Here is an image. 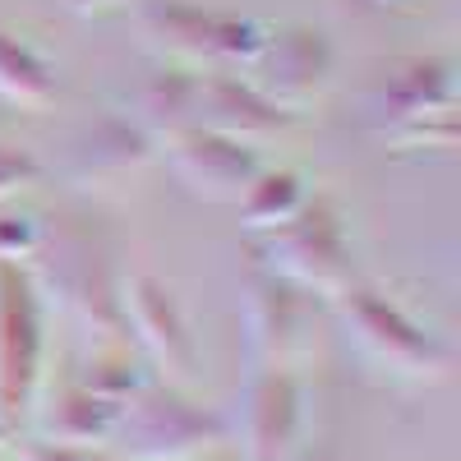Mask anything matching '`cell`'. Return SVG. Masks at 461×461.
Wrapping results in <instances>:
<instances>
[{
  "instance_id": "obj_1",
  "label": "cell",
  "mask_w": 461,
  "mask_h": 461,
  "mask_svg": "<svg viewBox=\"0 0 461 461\" xmlns=\"http://www.w3.org/2000/svg\"><path fill=\"white\" fill-rule=\"evenodd\" d=\"M32 258H37L32 282L56 295L74 332L88 341V360L111 351H134L125 310H121V277H115L106 249L93 236H84V230L42 236Z\"/></svg>"
},
{
  "instance_id": "obj_2",
  "label": "cell",
  "mask_w": 461,
  "mask_h": 461,
  "mask_svg": "<svg viewBox=\"0 0 461 461\" xmlns=\"http://www.w3.org/2000/svg\"><path fill=\"white\" fill-rule=\"evenodd\" d=\"M143 47L167 60L171 69H194V74H240L258 60L267 32L254 19L236 14H212L189 0H143L134 10Z\"/></svg>"
},
{
  "instance_id": "obj_3",
  "label": "cell",
  "mask_w": 461,
  "mask_h": 461,
  "mask_svg": "<svg viewBox=\"0 0 461 461\" xmlns=\"http://www.w3.org/2000/svg\"><path fill=\"white\" fill-rule=\"evenodd\" d=\"M217 443H226L221 415L194 406L171 383H139L115 411L102 447L115 461H194Z\"/></svg>"
},
{
  "instance_id": "obj_4",
  "label": "cell",
  "mask_w": 461,
  "mask_h": 461,
  "mask_svg": "<svg viewBox=\"0 0 461 461\" xmlns=\"http://www.w3.org/2000/svg\"><path fill=\"white\" fill-rule=\"evenodd\" d=\"M332 304L346 323L351 346L378 374L406 378V383H438L452 374V365H456L452 346H443L434 332H425L388 295H378L369 286H346Z\"/></svg>"
},
{
  "instance_id": "obj_5",
  "label": "cell",
  "mask_w": 461,
  "mask_h": 461,
  "mask_svg": "<svg viewBox=\"0 0 461 461\" xmlns=\"http://www.w3.org/2000/svg\"><path fill=\"white\" fill-rule=\"evenodd\" d=\"M254 258L263 273L323 300H337L346 286H356L351 245H346L341 217L328 199H304V208L291 221L263 230L254 240Z\"/></svg>"
},
{
  "instance_id": "obj_6",
  "label": "cell",
  "mask_w": 461,
  "mask_h": 461,
  "mask_svg": "<svg viewBox=\"0 0 461 461\" xmlns=\"http://www.w3.org/2000/svg\"><path fill=\"white\" fill-rule=\"evenodd\" d=\"M378 134L406 148L456 143V65L443 56L397 60L374 93Z\"/></svg>"
},
{
  "instance_id": "obj_7",
  "label": "cell",
  "mask_w": 461,
  "mask_h": 461,
  "mask_svg": "<svg viewBox=\"0 0 461 461\" xmlns=\"http://www.w3.org/2000/svg\"><path fill=\"white\" fill-rule=\"evenodd\" d=\"M47 360L42 286L23 263H0V425L14 429L32 415Z\"/></svg>"
},
{
  "instance_id": "obj_8",
  "label": "cell",
  "mask_w": 461,
  "mask_h": 461,
  "mask_svg": "<svg viewBox=\"0 0 461 461\" xmlns=\"http://www.w3.org/2000/svg\"><path fill=\"white\" fill-rule=\"evenodd\" d=\"M319 304L273 273H254L245 286V346L258 369H295L314 356Z\"/></svg>"
},
{
  "instance_id": "obj_9",
  "label": "cell",
  "mask_w": 461,
  "mask_h": 461,
  "mask_svg": "<svg viewBox=\"0 0 461 461\" xmlns=\"http://www.w3.org/2000/svg\"><path fill=\"white\" fill-rule=\"evenodd\" d=\"M152 162H158V143H152L134 121L106 115V121L88 125L84 134H74L60 171L79 194L111 199V194H125Z\"/></svg>"
},
{
  "instance_id": "obj_10",
  "label": "cell",
  "mask_w": 461,
  "mask_h": 461,
  "mask_svg": "<svg viewBox=\"0 0 461 461\" xmlns=\"http://www.w3.org/2000/svg\"><path fill=\"white\" fill-rule=\"evenodd\" d=\"M121 310H125V328L134 351L152 360V369L162 374V383L185 388L194 378V337L180 314L176 295L158 282V277H130L121 282Z\"/></svg>"
},
{
  "instance_id": "obj_11",
  "label": "cell",
  "mask_w": 461,
  "mask_h": 461,
  "mask_svg": "<svg viewBox=\"0 0 461 461\" xmlns=\"http://www.w3.org/2000/svg\"><path fill=\"white\" fill-rule=\"evenodd\" d=\"M240 74L267 102H277L282 111L300 115L310 102L323 97V88L332 79V47L319 28L295 23V28H282V32H267L258 60Z\"/></svg>"
},
{
  "instance_id": "obj_12",
  "label": "cell",
  "mask_w": 461,
  "mask_h": 461,
  "mask_svg": "<svg viewBox=\"0 0 461 461\" xmlns=\"http://www.w3.org/2000/svg\"><path fill=\"white\" fill-rule=\"evenodd\" d=\"M240 456L245 461H291L304 434V388L295 369H258L240 397Z\"/></svg>"
},
{
  "instance_id": "obj_13",
  "label": "cell",
  "mask_w": 461,
  "mask_h": 461,
  "mask_svg": "<svg viewBox=\"0 0 461 461\" xmlns=\"http://www.w3.org/2000/svg\"><path fill=\"white\" fill-rule=\"evenodd\" d=\"M176 180L203 203H240L254 176L263 171L258 148L230 143L212 130H185L162 143Z\"/></svg>"
},
{
  "instance_id": "obj_14",
  "label": "cell",
  "mask_w": 461,
  "mask_h": 461,
  "mask_svg": "<svg viewBox=\"0 0 461 461\" xmlns=\"http://www.w3.org/2000/svg\"><path fill=\"white\" fill-rule=\"evenodd\" d=\"M300 121L295 111H282L267 102L245 74H199V106H194V130H212L230 143L263 148L277 134H286Z\"/></svg>"
},
{
  "instance_id": "obj_15",
  "label": "cell",
  "mask_w": 461,
  "mask_h": 461,
  "mask_svg": "<svg viewBox=\"0 0 461 461\" xmlns=\"http://www.w3.org/2000/svg\"><path fill=\"white\" fill-rule=\"evenodd\" d=\"M194 106H199V74L194 69H162L139 88L134 125L152 143H167L185 130H194Z\"/></svg>"
},
{
  "instance_id": "obj_16",
  "label": "cell",
  "mask_w": 461,
  "mask_h": 461,
  "mask_svg": "<svg viewBox=\"0 0 461 461\" xmlns=\"http://www.w3.org/2000/svg\"><path fill=\"white\" fill-rule=\"evenodd\" d=\"M56 97V74L23 37L0 28V102L19 111H47Z\"/></svg>"
},
{
  "instance_id": "obj_17",
  "label": "cell",
  "mask_w": 461,
  "mask_h": 461,
  "mask_svg": "<svg viewBox=\"0 0 461 461\" xmlns=\"http://www.w3.org/2000/svg\"><path fill=\"white\" fill-rule=\"evenodd\" d=\"M115 411H121V402H115V397H102L93 388H74L47 415V443L88 452L93 443H106V434L115 425Z\"/></svg>"
},
{
  "instance_id": "obj_18",
  "label": "cell",
  "mask_w": 461,
  "mask_h": 461,
  "mask_svg": "<svg viewBox=\"0 0 461 461\" xmlns=\"http://www.w3.org/2000/svg\"><path fill=\"white\" fill-rule=\"evenodd\" d=\"M304 199H310V189H304V180L295 171H258L240 199V221L249 230H273V226L291 221L304 208Z\"/></svg>"
},
{
  "instance_id": "obj_19",
  "label": "cell",
  "mask_w": 461,
  "mask_h": 461,
  "mask_svg": "<svg viewBox=\"0 0 461 461\" xmlns=\"http://www.w3.org/2000/svg\"><path fill=\"white\" fill-rule=\"evenodd\" d=\"M42 245V226L32 217H0V263H23Z\"/></svg>"
},
{
  "instance_id": "obj_20",
  "label": "cell",
  "mask_w": 461,
  "mask_h": 461,
  "mask_svg": "<svg viewBox=\"0 0 461 461\" xmlns=\"http://www.w3.org/2000/svg\"><path fill=\"white\" fill-rule=\"evenodd\" d=\"M37 180H42V167H37L28 152L0 143V203L14 199V194H23V189H32Z\"/></svg>"
},
{
  "instance_id": "obj_21",
  "label": "cell",
  "mask_w": 461,
  "mask_h": 461,
  "mask_svg": "<svg viewBox=\"0 0 461 461\" xmlns=\"http://www.w3.org/2000/svg\"><path fill=\"white\" fill-rule=\"evenodd\" d=\"M23 461H84V452H74V447H60V443H42V447H32Z\"/></svg>"
},
{
  "instance_id": "obj_22",
  "label": "cell",
  "mask_w": 461,
  "mask_h": 461,
  "mask_svg": "<svg viewBox=\"0 0 461 461\" xmlns=\"http://www.w3.org/2000/svg\"><path fill=\"white\" fill-rule=\"evenodd\" d=\"M65 5L74 14H84V19H97V14H111V10H121L125 0H65Z\"/></svg>"
},
{
  "instance_id": "obj_23",
  "label": "cell",
  "mask_w": 461,
  "mask_h": 461,
  "mask_svg": "<svg viewBox=\"0 0 461 461\" xmlns=\"http://www.w3.org/2000/svg\"><path fill=\"white\" fill-rule=\"evenodd\" d=\"M194 461H245L236 447H226V443H217V447H208V452H199Z\"/></svg>"
},
{
  "instance_id": "obj_24",
  "label": "cell",
  "mask_w": 461,
  "mask_h": 461,
  "mask_svg": "<svg viewBox=\"0 0 461 461\" xmlns=\"http://www.w3.org/2000/svg\"><path fill=\"white\" fill-rule=\"evenodd\" d=\"M84 461H115V456H106V452H84Z\"/></svg>"
},
{
  "instance_id": "obj_25",
  "label": "cell",
  "mask_w": 461,
  "mask_h": 461,
  "mask_svg": "<svg viewBox=\"0 0 461 461\" xmlns=\"http://www.w3.org/2000/svg\"><path fill=\"white\" fill-rule=\"evenodd\" d=\"M5 438H10V429H5V425H0V443H5Z\"/></svg>"
},
{
  "instance_id": "obj_26",
  "label": "cell",
  "mask_w": 461,
  "mask_h": 461,
  "mask_svg": "<svg viewBox=\"0 0 461 461\" xmlns=\"http://www.w3.org/2000/svg\"><path fill=\"white\" fill-rule=\"evenodd\" d=\"M374 5H388V0H374Z\"/></svg>"
}]
</instances>
